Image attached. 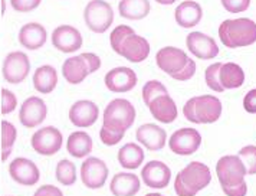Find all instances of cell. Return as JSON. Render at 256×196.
<instances>
[{
	"label": "cell",
	"mask_w": 256,
	"mask_h": 196,
	"mask_svg": "<svg viewBox=\"0 0 256 196\" xmlns=\"http://www.w3.org/2000/svg\"><path fill=\"white\" fill-rule=\"evenodd\" d=\"M112 51L132 64H140L150 55V44L128 25H118L110 35Z\"/></svg>",
	"instance_id": "1"
},
{
	"label": "cell",
	"mask_w": 256,
	"mask_h": 196,
	"mask_svg": "<svg viewBox=\"0 0 256 196\" xmlns=\"http://www.w3.org/2000/svg\"><path fill=\"white\" fill-rule=\"evenodd\" d=\"M216 173L222 189L226 195L246 196L248 184L244 182V176L248 172L239 156H223L216 164Z\"/></svg>",
	"instance_id": "2"
},
{
	"label": "cell",
	"mask_w": 256,
	"mask_h": 196,
	"mask_svg": "<svg viewBox=\"0 0 256 196\" xmlns=\"http://www.w3.org/2000/svg\"><path fill=\"white\" fill-rule=\"evenodd\" d=\"M158 68L173 80L188 81L196 74V62L176 46H164L156 54Z\"/></svg>",
	"instance_id": "3"
},
{
	"label": "cell",
	"mask_w": 256,
	"mask_h": 196,
	"mask_svg": "<svg viewBox=\"0 0 256 196\" xmlns=\"http://www.w3.org/2000/svg\"><path fill=\"white\" fill-rule=\"evenodd\" d=\"M212 182L210 169L200 161H190L177 173L174 192L177 196H196Z\"/></svg>",
	"instance_id": "4"
},
{
	"label": "cell",
	"mask_w": 256,
	"mask_h": 196,
	"mask_svg": "<svg viewBox=\"0 0 256 196\" xmlns=\"http://www.w3.org/2000/svg\"><path fill=\"white\" fill-rule=\"evenodd\" d=\"M219 38L223 45L232 49L254 45L256 42V23L246 18L223 21L219 26Z\"/></svg>",
	"instance_id": "5"
},
{
	"label": "cell",
	"mask_w": 256,
	"mask_h": 196,
	"mask_svg": "<svg viewBox=\"0 0 256 196\" xmlns=\"http://www.w3.org/2000/svg\"><path fill=\"white\" fill-rule=\"evenodd\" d=\"M183 114L188 121L194 124H212L216 123L222 115V103L218 97L200 95L190 98L184 107Z\"/></svg>",
	"instance_id": "6"
},
{
	"label": "cell",
	"mask_w": 256,
	"mask_h": 196,
	"mask_svg": "<svg viewBox=\"0 0 256 196\" xmlns=\"http://www.w3.org/2000/svg\"><path fill=\"white\" fill-rule=\"evenodd\" d=\"M136 120V108L128 100L116 98L110 101L104 110V121L102 126L112 131L126 133Z\"/></svg>",
	"instance_id": "7"
},
{
	"label": "cell",
	"mask_w": 256,
	"mask_h": 196,
	"mask_svg": "<svg viewBox=\"0 0 256 196\" xmlns=\"http://www.w3.org/2000/svg\"><path fill=\"white\" fill-rule=\"evenodd\" d=\"M101 68V58L95 54L84 52L68 58L62 65V75L70 84H81L90 74Z\"/></svg>",
	"instance_id": "8"
},
{
	"label": "cell",
	"mask_w": 256,
	"mask_h": 196,
	"mask_svg": "<svg viewBox=\"0 0 256 196\" xmlns=\"http://www.w3.org/2000/svg\"><path fill=\"white\" fill-rule=\"evenodd\" d=\"M84 21L94 34H105L114 22V11L104 0H91L85 6Z\"/></svg>",
	"instance_id": "9"
},
{
	"label": "cell",
	"mask_w": 256,
	"mask_h": 196,
	"mask_svg": "<svg viewBox=\"0 0 256 196\" xmlns=\"http://www.w3.org/2000/svg\"><path fill=\"white\" fill-rule=\"evenodd\" d=\"M3 78L9 84H20L30 72V61L24 52H9L3 61Z\"/></svg>",
	"instance_id": "10"
},
{
	"label": "cell",
	"mask_w": 256,
	"mask_h": 196,
	"mask_svg": "<svg viewBox=\"0 0 256 196\" xmlns=\"http://www.w3.org/2000/svg\"><path fill=\"white\" fill-rule=\"evenodd\" d=\"M32 147L40 156L56 154L64 143V136L56 127L48 126L38 130L32 136Z\"/></svg>",
	"instance_id": "11"
},
{
	"label": "cell",
	"mask_w": 256,
	"mask_h": 196,
	"mask_svg": "<svg viewBox=\"0 0 256 196\" xmlns=\"http://www.w3.org/2000/svg\"><path fill=\"white\" fill-rule=\"evenodd\" d=\"M202 144V136L196 128H180L172 134L168 140L170 150L177 156L194 154Z\"/></svg>",
	"instance_id": "12"
},
{
	"label": "cell",
	"mask_w": 256,
	"mask_h": 196,
	"mask_svg": "<svg viewBox=\"0 0 256 196\" xmlns=\"http://www.w3.org/2000/svg\"><path fill=\"white\" fill-rule=\"evenodd\" d=\"M108 167L104 160L88 157L81 164V180L88 189L102 187L108 179Z\"/></svg>",
	"instance_id": "13"
},
{
	"label": "cell",
	"mask_w": 256,
	"mask_h": 196,
	"mask_svg": "<svg viewBox=\"0 0 256 196\" xmlns=\"http://www.w3.org/2000/svg\"><path fill=\"white\" fill-rule=\"evenodd\" d=\"M52 45L64 54L76 52L82 46V35L70 25H60L52 32Z\"/></svg>",
	"instance_id": "14"
},
{
	"label": "cell",
	"mask_w": 256,
	"mask_h": 196,
	"mask_svg": "<svg viewBox=\"0 0 256 196\" xmlns=\"http://www.w3.org/2000/svg\"><path fill=\"white\" fill-rule=\"evenodd\" d=\"M186 45L188 52L198 59H212L218 57L219 54V46L216 41L206 34L202 32H190L186 38Z\"/></svg>",
	"instance_id": "15"
},
{
	"label": "cell",
	"mask_w": 256,
	"mask_h": 196,
	"mask_svg": "<svg viewBox=\"0 0 256 196\" xmlns=\"http://www.w3.org/2000/svg\"><path fill=\"white\" fill-rule=\"evenodd\" d=\"M48 115V107L45 101L39 97H29L24 100L19 110V120L24 127L34 128L45 121Z\"/></svg>",
	"instance_id": "16"
},
{
	"label": "cell",
	"mask_w": 256,
	"mask_h": 196,
	"mask_svg": "<svg viewBox=\"0 0 256 196\" xmlns=\"http://www.w3.org/2000/svg\"><path fill=\"white\" fill-rule=\"evenodd\" d=\"M105 87L112 92H128L137 85V75L131 68L118 67L105 74Z\"/></svg>",
	"instance_id": "17"
},
{
	"label": "cell",
	"mask_w": 256,
	"mask_h": 196,
	"mask_svg": "<svg viewBox=\"0 0 256 196\" xmlns=\"http://www.w3.org/2000/svg\"><path fill=\"white\" fill-rule=\"evenodd\" d=\"M141 177L144 184H147L148 187L164 189L172 179V170L163 161L152 160L142 167Z\"/></svg>",
	"instance_id": "18"
},
{
	"label": "cell",
	"mask_w": 256,
	"mask_h": 196,
	"mask_svg": "<svg viewBox=\"0 0 256 196\" xmlns=\"http://www.w3.org/2000/svg\"><path fill=\"white\" fill-rule=\"evenodd\" d=\"M9 173L14 182L24 186H34L40 179L39 167L34 161L24 157H16L9 166Z\"/></svg>",
	"instance_id": "19"
},
{
	"label": "cell",
	"mask_w": 256,
	"mask_h": 196,
	"mask_svg": "<svg viewBox=\"0 0 256 196\" xmlns=\"http://www.w3.org/2000/svg\"><path fill=\"white\" fill-rule=\"evenodd\" d=\"M147 107L150 110V114L154 117V120L164 123V124H170V123L176 121V118L178 115L177 105L168 92H164V94L157 95L156 98H152Z\"/></svg>",
	"instance_id": "20"
},
{
	"label": "cell",
	"mask_w": 256,
	"mask_h": 196,
	"mask_svg": "<svg viewBox=\"0 0 256 196\" xmlns=\"http://www.w3.org/2000/svg\"><path fill=\"white\" fill-rule=\"evenodd\" d=\"M100 108L90 100H80L70 107V120L76 127H91L98 120Z\"/></svg>",
	"instance_id": "21"
},
{
	"label": "cell",
	"mask_w": 256,
	"mask_h": 196,
	"mask_svg": "<svg viewBox=\"0 0 256 196\" xmlns=\"http://www.w3.org/2000/svg\"><path fill=\"white\" fill-rule=\"evenodd\" d=\"M136 137L146 149L157 151V150H162L166 146L167 133L160 126L147 123V124H142L137 128Z\"/></svg>",
	"instance_id": "22"
},
{
	"label": "cell",
	"mask_w": 256,
	"mask_h": 196,
	"mask_svg": "<svg viewBox=\"0 0 256 196\" xmlns=\"http://www.w3.org/2000/svg\"><path fill=\"white\" fill-rule=\"evenodd\" d=\"M48 32L40 23L30 22L24 25L19 31V42L29 51H36L46 44Z\"/></svg>",
	"instance_id": "23"
},
{
	"label": "cell",
	"mask_w": 256,
	"mask_h": 196,
	"mask_svg": "<svg viewBox=\"0 0 256 196\" xmlns=\"http://www.w3.org/2000/svg\"><path fill=\"white\" fill-rule=\"evenodd\" d=\"M176 22L178 26L184 29H192L198 26L202 18H203V9L198 2L193 0H186L177 6L174 12Z\"/></svg>",
	"instance_id": "24"
},
{
	"label": "cell",
	"mask_w": 256,
	"mask_h": 196,
	"mask_svg": "<svg viewBox=\"0 0 256 196\" xmlns=\"http://www.w3.org/2000/svg\"><path fill=\"white\" fill-rule=\"evenodd\" d=\"M140 179L134 173H116L111 179L110 190L114 196H136L140 192Z\"/></svg>",
	"instance_id": "25"
},
{
	"label": "cell",
	"mask_w": 256,
	"mask_h": 196,
	"mask_svg": "<svg viewBox=\"0 0 256 196\" xmlns=\"http://www.w3.org/2000/svg\"><path fill=\"white\" fill-rule=\"evenodd\" d=\"M218 81L223 90H234L242 87L244 82V72L238 64L226 62L218 68Z\"/></svg>",
	"instance_id": "26"
},
{
	"label": "cell",
	"mask_w": 256,
	"mask_h": 196,
	"mask_svg": "<svg viewBox=\"0 0 256 196\" xmlns=\"http://www.w3.org/2000/svg\"><path fill=\"white\" fill-rule=\"evenodd\" d=\"M150 9L148 0H121L118 5L120 16L128 21H141L147 18Z\"/></svg>",
	"instance_id": "27"
},
{
	"label": "cell",
	"mask_w": 256,
	"mask_h": 196,
	"mask_svg": "<svg viewBox=\"0 0 256 196\" xmlns=\"http://www.w3.org/2000/svg\"><path fill=\"white\" fill-rule=\"evenodd\" d=\"M58 72L50 65H42L34 74V87L40 94H49L56 88Z\"/></svg>",
	"instance_id": "28"
},
{
	"label": "cell",
	"mask_w": 256,
	"mask_h": 196,
	"mask_svg": "<svg viewBox=\"0 0 256 196\" xmlns=\"http://www.w3.org/2000/svg\"><path fill=\"white\" fill-rule=\"evenodd\" d=\"M66 149L70 156L82 159L92 151V138L85 131H74L68 137Z\"/></svg>",
	"instance_id": "29"
},
{
	"label": "cell",
	"mask_w": 256,
	"mask_h": 196,
	"mask_svg": "<svg viewBox=\"0 0 256 196\" xmlns=\"http://www.w3.org/2000/svg\"><path fill=\"white\" fill-rule=\"evenodd\" d=\"M144 157H146L144 151L136 143H127L118 151L120 164L124 169H130V170H134V169L140 167L142 161H144Z\"/></svg>",
	"instance_id": "30"
},
{
	"label": "cell",
	"mask_w": 256,
	"mask_h": 196,
	"mask_svg": "<svg viewBox=\"0 0 256 196\" xmlns=\"http://www.w3.org/2000/svg\"><path fill=\"white\" fill-rule=\"evenodd\" d=\"M18 137V130L10 121H2V161L8 160L12 153L14 141Z\"/></svg>",
	"instance_id": "31"
},
{
	"label": "cell",
	"mask_w": 256,
	"mask_h": 196,
	"mask_svg": "<svg viewBox=\"0 0 256 196\" xmlns=\"http://www.w3.org/2000/svg\"><path fill=\"white\" fill-rule=\"evenodd\" d=\"M56 179L59 183H62L64 186H70L76 182V167L75 164L68 159H64L56 164Z\"/></svg>",
	"instance_id": "32"
},
{
	"label": "cell",
	"mask_w": 256,
	"mask_h": 196,
	"mask_svg": "<svg viewBox=\"0 0 256 196\" xmlns=\"http://www.w3.org/2000/svg\"><path fill=\"white\" fill-rule=\"evenodd\" d=\"M164 92L168 91H167V88L164 87L163 82H160V81L157 80L147 81V82L144 84V87H142V100H144V104L148 105V103L152 101V98H156L157 95L164 94Z\"/></svg>",
	"instance_id": "33"
},
{
	"label": "cell",
	"mask_w": 256,
	"mask_h": 196,
	"mask_svg": "<svg viewBox=\"0 0 256 196\" xmlns=\"http://www.w3.org/2000/svg\"><path fill=\"white\" fill-rule=\"evenodd\" d=\"M238 156L244 161L248 174H256V146H244Z\"/></svg>",
	"instance_id": "34"
},
{
	"label": "cell",
	"mask_w": 256,
	"mask_h": 196,
	"mask_svg": "<svg viewBox=\"0 0 256 196\" xmlns=\"http://www.w3.org/2000/svg\"><path fill=\"white\" fill-rule=\"evenodd\" d=\"M220 62H216V64H212L210 67L206 68V72H204V78H206V84L209 87L210 90L216 92H223L224 90L220 87L219 81H218V68H219Z\"/></svg>",
	"instance_id": "35"
},
{
	"label": "cell",
	"mask_w": 256,
	"mask_h": 196,
	"mask_svg": "<svg viewBox=\"0 0 256 196\" xmlns=\"http://www.w3.org/2000/svg\"><path fill=\"white\" fill-rule=\"evenodd\" d=\"M124 136H126V133H122V131H112V130H108L104 126L101 127V130H100V138L106 146H116L124 138Z\"/></svg>",
	"instance_id": "36"
},
{
	"label": "cell",
	"mask_w": 256,
	"mask_h": 196,
	"mask_svg": "<svg viewBox=\"0 0 256 196\" xmlns=\"http://www.w3.org/2000/svg\"><path fill=\"white\" fill-rule=\"evenodd\" d=\"M18 105V98L10 90H2V114H10Z\"/></svg>",
	"instance_id": "37"
},
{
	"label": "cell",
	"mask_w": 256,
	"mask_h": 196,
	"mask_svg": "<svg viewBox=\"0 0 256 196\" xmlns=\"http://www.w3.org/2000/svg\"><path fill=\"white\" fill-rule=\"evenodd\" d=\"M223 8L230 13H240L249 9L250 0H220Z\"/></svg>",
	"instance_id": "38"
},
{
	"label": "cell",
	"mask_w": 256,
	"mask_h": 196,
	"mask_svg": "<svg viewBox=\"0 0 256 196\" xmlns=\"http://www.w3.org/2000/svg\"><path fill=\"white\" fill-rule=\"evenodd\" d=\"M42 0H10L13 9L20 13H26V12L35 11L36 8H39Z\"/></svg>",
	"instance_id": "39"
},
{
	"label": "cell",
	"mask_w": 256,
	"mask_h": 196,
	"mask_svg": "<svg viewBox=\"0 0 256 196\" xmlns=\"http://www.w3.org/2000/svg\"><path fill=\"white\" fill-rule=\"evenodd\" d=\"M244 110L250 114H256V88L250 90L244 98Z\"/></svg>",
	"instance_id": "40"
},
{
	"label": "cell",
	"mask_w": 256,
	"mask_h": 196,
	"mask_svg": "<svg viewBox=\"0 0 256 196\" xmlns=\"http://www.w3.org/2000/svg\"><path fill=\"white\" fill-rule=\"evenodd\" d=\"M34 196H64L62 190L54 184H44L35 192Z\"/></svg>",
	"instance_id": "41"
},
{
	"label": "cell",
	"mask_w": 256,
	"mask_h": 196,
	"mask_svg": "<svg viewBox=\"0 0 256 196\" xmlns=\"http://www.w3.org/2000/svg\"><path fill=\"white\" fill-rule=\"evenodd\" d=\"M158 5H163V6H168V5H173V3H176L177 0H156Z\"/></svg>",
	"instance_id": "42"
},
{
	"label": "cell",
	"mask_w": 256,
	"mask_h": 196,
	"mask_svg": "<svg viewBox=\"0 0 256 196\" xmlns=\"http://www.w3.org/2000/svg\"><path fill=\"white\" fill-rule=\"evenodd\" d=\"M146 196H163L162 193H147Z\"/></svg>",
	"instance_id": "43"
}]
</instances>
